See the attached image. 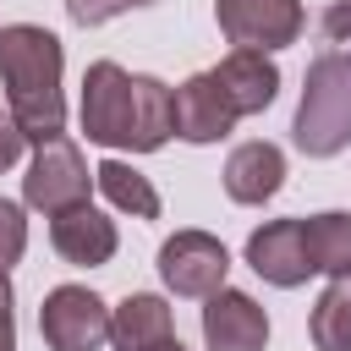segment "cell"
Here are the masks:
<instances>
[{"instance_id":"3957f363","label":"cell","mask_w":351,"mask_h":351,"mask_svg":"<svg viewBox=\"0 0 351 351\" xmlns=\"http://www.w3.org/2000/svg\"><path fill=\"white\" fill-rule=\"evenodd\" d=\"M291 137L307 159H335L351 143V55L324 49L307 60Z\"/></svg>"},{"instance_id":"603a6c76","label":"cell","mask_w":351,"mask_h":351,"mask_svg":"<svg viewBox=\"0 0 351 351\" xmlns=\"http://www.w3.org/2000/svg\"><path fill=\"white\" fill-rule=\"evenodd\" d=\"M154 351H186V346H181V340H165V346H154Z\"/></svg>"},{"instance_id":"44dd1931","label":"cell","mask_w":351,"mask_h":351,"mask_svg":"<svg viewBox=\"0 0 351 351\" xmlns=\"http://www.w3.org/2000/svg\"><path fill=\"white\" fill-rule=\"evenodd\" d=\"M16 296H11V280H5V269H0V351H16Z\"/></svg>"},{"instance_id":"7c38bea8","label":"cell","mask_w":351,"mask_h":351,"mask_svg":"<svg viewBox=\"0 0 351 351\" xmlns=\"http://www.w3.org/2000/svg\"><path fill=\"white\" fill-rule=\"evenodd\" d=\"M230 126H236V110L225 104L214 71H197V77H186L176 88V137H186V143H219V137H230Z\"/></svg>"},{"instance_id":"9a60e30c","label":"cell","mask_w":351,"mask_h":351,"mask_svg":"<svg viewBox=\"0 0 351 351\" xmlns=\"http://www.w3.org/2000/svg\"><path fill=\"white\" fill-rule=\"evenodd\" d=\"M302 225H307L313 269L329 274V280L351 274V214H346V208H324V214H313V219H302Z\"/></svg>"},{"instance_id":"e0dca14e","label":"cell","mask_w":351,"mask_h":351,"mask_svg":"<svg viewBox=\"0 0 351 351\" xmlns=\"http://www.w3.org/2000/svg\"><path fill=\"white\" fill-rule=\"evenodd\" d=\"M313 346L318 351H351V274L329 280L313 302Z\"/></svg>"},{"instance_id":"ba28073f","label":"cell","mask_w":351,"mask_h":351,"mask_svg":"<svg viewBox=\"0 0 351 351\" xmlns=\"http://www.w3.org/2000/svg\"><path fill=\"white\" fill-rule=\"evenodd\" d=\"M247 263H252L258 280H269L280 291H296V285H307V274H318L313 252H307V225L302 219H269V225H258L247 236Z\"/></svg>"},{"instance_id":"5bb4252c","label":"cell","mask_w":351,"mask_h":351,"mask_svg":"<svg viewBox=\"0 0 351 351\" xmlns=\"http://www.w3.org/2000/svg\"><path fill=\"white\" fill-rule=\"evenodd\" d=\"M165 340H176V318H170V302L165 296L137 291L121 307H110V346L115 351H154Z\"/></svg>"},{"instance_id":"277c9868","label":"cell","mask_w":351,"mask_h":351,"mask_svg":"<svg viewBox=\"0 0 351 351\" xmlns=\"http://www.w3.org/2000/svg\"><path fill=\"white\" fill-rule=\"evenodd\" d=\"M88 186H93V170H88L82 148L71 137H55V143L33 148L27 176H22V203L38 214H60V208L88 203Z\"/></svg>"},{"instance_id":"2e32d148","label":"cell","mask_w":351,"mask_h":351,"mask_svg":"<svg viewBox=\"0 0 351 351\" xmlns=\"http://www.w3.org/2000/svg\"><path fill=\"white\" fill-rule=\"evenodd\" d=\"M93 186H99L121 214H132V219H159V192H154V181L137 176L126 159H104V165L93 170Z\"/></svg>"},{"instance_id":"d6986e66","label":"cell","mask_w":351,"mask_h":351,"mask_svg":"<svg viewBox=\"0 0 351 351\" xmlns=\"http://www.w3.org/2000/svg\"><path fill=\"white\" fill-rule=\"evenodd\" d=\"M143 5H159V0H66V16L77 27H99V22H110L121 11H143Z\"/></svg>"},{"instance_id":"5b68a950","label":"cell","mask_w":351,"mask_h":351,"mask_svg":"<svg viewBox=\"0 0 351 351\" xmlns=\"http://www.w3.org/2000/svg\"><path fill=\"white\" fill-rule=\"evenodd\" d=\"M38 335L49 351H99L110 340V307L88 285H55L38 307Z\"/></svg>"},{"instance_id":"30bf717a","label":"cell","mask_w":351,"mask_h":351,"mask_svg":"<svg viewBox=\"0 0 351 351\" xmlns=\"http://www.w3.org/2000/svg\"><path fill=\"white\" fill-rule=\"evenodd\" d=\"M203 340L208 351H263L269 340V313L247 291H214L203 302Z\"/></svg>"},{"instance_id":"9c48e42d","label":"cell","mask_w":351,"mask_h":351,"mask_svg":"<svg viewBox=\"0 0 351 351\" xmlns=\"http://www.w3.org/2000/svg\"><path fill=\"white\" fill-rule=\"evenodd\" d=\"M49 247H55L71 269H99V263L115 258L121 236H115V219H104L93 203H77V208L49 214Z\"/></svg>"},{"instance_id":"7402d4cb","label":"cell","mask_w":351,"mask_h":351,"mask_svg":"<svg viewBox=\"0 0 351 351\" xmlns=\"http://www.w3.org/2000/svg\"><path fill=\"white\" fill-rule=\"evenodd\" d=\"M22 148H27V137L16 132V121H11V115H0V170H11V165L22 159Z\"/></svg>"},{"instance_id":"8992f818","label":"cell","mask_w":351,"mask_h":351,"mask_svg":"<svg viewBox=\"0 0 351 351\" xmlns=\"http://www.w3.org/2000/svg\"><path fill=\"white\" fill-rule=\"evenodd\" d=\"M214 16H219V33L236 49H258V55L296 44L302 22H307L302 0H214Z\"/></svg>"},{"instance_id":"ffe728a7","label":"cell","mask_w":351,"mask_h":351,"mask_svg":"<svg viewBox=\"0 0 351 351\" xmlns=\"http://www.w3.org/2000/svg\"><path fill=\"white\" fill-rule=\"evenodd\" d=\"M324 38H329L340 55H351V0H335V5L324 11Z\"/></svg>"},{"instance_id":"4fadbf2b","label":"cell","mask_w":351,"mask_h":351,"mask_svg":"<svg viewBox=\"0 0 351 351\" xmlns=\"http://www.w3.org/2000/svg\"><path fill=\"white\" fill-rule=\"evenodd\" d=\"M280 186H285V154L274 143L252 137V143L230 148V159H225V192H230V203H269Z\"/></svg>"},{"instance_id":"7a4b0ae2","label":"cell","mask_w":351,"mask_h":351,"mask_svg":"<svg viewBox=\"0 0 351 351\" xmlns=\"http://www.w3.org/2000/svg\"><path fill=\"white\" fill-rule=\"evenodd\" d=\"M60 71H66V55H60V38L49 27H33V22L0 27V88H5V104H11L16 132L33 148L66 137Z\"/></svg>"},{"instance_id":"8fae6325","label":"cell","mask_w":351,"mask_h":351,"mask_svg":"<svg viewBox=\"0 0 351 351\" xmlns=\"http://www.w3.org/2000/svg\"><path fill=\"white\" fill-rule=\"evenodd\" d=\"M214 82H219L225 104H230L236 121H241V115H258V110L274 104V93H280V66H274L269 55H258V49H230V55L214 66Z\"/></svg>"},{"instance_id":"ac0fdd59","label":"cell","mask_w":351,"mask_h":351,"mask_svg":"<svg viewBox=\"0 0 351 351\" xmlns=\"http://www.w3.org/2000/svg\"><path fill=\"white\" fill-rule=\"evenodd\" d=\"M22 252H27V214H22V203L0 197V269L22 263Z\"/></svg>"},{"instance_id":"52a82bcc","label":"cell","mask_w":351,"mask_h":351,"mask_svg":"<svg viewBox=\"0 0 351 351\" xmlns=\"http://www.w3.org/2000/svg\"><path fill=\"white\" fill-rule=\"evenodd\" d=\"M225 274H230V252L208 230H176L159 247V280L176 296H203L208 302L214 291H225Z\"/></svg>"},{"instance_id":"6da1fadb","label":"cell","mask_w":351,"mask_h":351,"mask_svg":"<svg viewBox=\"0 0 351 351\" xmlns=\"http://www.w3.org/2000/svg\"><path fill=\"white\" fill-rule=\"evenodd\" d=\"M82 132L99 148L154 154L176 137V93L159 77H132L115 60H93L82 71Z\"/></svg>"}]
</instances>
